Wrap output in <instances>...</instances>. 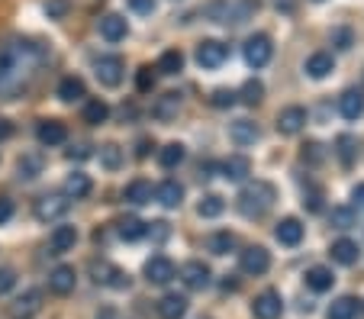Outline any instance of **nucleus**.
I'll use <instances>...</instances> for the list:
<instances>
[{
    "label": "nucleus",
    "instance_id": "ddd939ff",
    "mask_svg": "<svg viewBox=\"0 0 364 319\" xmlns=\"http://www.w3.org/2000/svg\"><path fill=\"white\" fill-rule=\"evenodd\" d=\"M75 284H77V274H75V268H68V264H62V268H55L52 274H48V291L58 293V297L71 293Z\"/></svg>",
    "mask_w": 364,
    "mask_h": 319
},
{
    "label": "nucleus",
    "instance_id": "2f4dec72",
    "mask_svg": "<svg viewBox=\"0 0 364 319\" xmlns=\"http://www.w3.org/2000/svg\"><path fill=\"white\" fill-rule=\"evenodd\" d=\"M332 258H336L338 264H355L358 261V245L351 242V239H338V242L332 245Z\"/></svg>",
    "mask_w": 364,
    "mask_h": 319
},
{
    "label": "nucleus",
    "instance_id": "6e6552de",
    "mask_svg": "<svg viewBox=\"0 0 364 319\" xmlns=\"http://www.w3.org/2000/svg\"><path fill=\"white\" fill-rule=\"evenodd\" d=\"M252 313H255V319H277L284 313L281 293H277V291L258 293V297H255V303H252Z\"/></svg>",
    "mask_w": 364,
    "mask_h": 319
},
{
    "label": "nucleus",
    "instance_id": "a211bd4d",
    "mask_svg": "<svg viewBox=\"0 0 364 319\" xmlns=\"http://www.w3.org/2000/svg\"><path fill=\"white\" fill-rule=\"evenodd\" d=\"M184 313H187V300L181 297V293H165V297L159 300L161 319H184Z\"/></svg>",
    "mask_w": 364,
    "mask_h": 319
},
{
    "label": "nucleus",
    "instance_id": "f03ea898",
    "mask_svg": "<svg viewBox=\"0 0 364 319\" xmlns=\"http://www.w3.org/2000/svg\"><path fill=\"white\" fill-rule=\"evenodd\" d=\"M274 197H277L274 184H268V180H255V184H248V188L239 194V213L248 216V220H258V216H264L271 210Z\"/></svg>",
    "mask_w": 364,
    "mask_h": 319
},
{
    "label": "nucleus",
    "instance_id": "c85d7f7f",
    "mask_svg": "<svg viewBox=\"0 0 364 319\" xmlns=\"http://www.w3.org/2000/svg\"><path fill=\"white\" fill-rule=\"evenodd\" d=\"M332 68H336V62H332L329 52H316V55H309V62H306V75H309V77H316V81H319V77L329 75Z\"/></svg>",
    "mask_w": 364,
    "mask_h": 319
},
{
    "label": "nucleus",
    "instance_id": "4be33fe9",
    "mask_svg": "<svg viewBox=\"0 0 364 319\" xmlns=\"http://www.w3.org/2000/svg\"><path fill=\"white\" fill-rule=\"evenodd\" d=\"M155 197H159L161 207L174 210L181 207V200H184V188H181L178 180H165V184H159V190H155Z\"/></svg>",
    "mask_w": 364,
    "mask_h": 319
},
{
    "label": "nucleus",
    "instance_id": "37998d69",
    "mask_svg": "<svg viewBox=\"0 0 364 319\" xmlns=\"http://www.w3.org/2000/svg\"><path fill=\"white\" fill-rule=\"evenodd\" d=\"M136 84H139V90H151V87H155V71H151L149 65H145V68H139Z\"/></svg>",
    "mask_w": 364,
    "mask_h": 319
},
{
    "label": "nucleus",
    "instance_id": "a19ab883",
    "mask_svg": "<svg viewBox=\"0 0 364 319\" xmlns=\"http://www.w3.org/2000/svg\"><path fill=\"white\" fill-rule=\"evenodd\" d=\"M351 222H355V210H348V207L332 210V226H336V229H348Z\"/></svg>",
    "mask_w": 364,
    "mask_h": 319
},
{
    "label": "nucleus",
    "instance_id": "7c9ffc66",
    "mask_svg": "<svg viewBox=\"0 0 364 319\" xmlns=\"http://www.w3.org/2000/svg\"><path fill=\"white\" fill-rule=\"evenodd\" d=\"M358 316V300L355 297H338L329 306V319H355Z\"/></svg>",
    "mask_w": 364,
    "mask_h": 319
},
{
    "label": "nucleus",
    "instance_id": "423d86ee",
    "mask_svg": "<svg viewBox=\"0 0 364 319\" xmlns=\"http://www.w3.org/2000/svg\"><path fill=\"white\" fill-rule=\"evenodd\" d=\"M90 274H94V281L103 284V287H117V291L129 287V274H123L119 268H113L110 261H94L90 264Z\"/></svg>",
    "mask_w": 364,
    "mask_h": 319
},
{
    "label": "nucleus",
    "instance_id": "cd10ccee",
    "mask_svg": "<svg viewBox=\"0 0 364 319\" xmlns=\"http://www.w3.org/2000/svg\"><path fill=\"white\" fill-rule=\"evenodd\" d=\"M123 197L129 203H136V207H142V203H151V184L145 178H136L129 188L123 190Z\"/></svg>",
    "mask_w": 364,
    "mask_h": 319
},
{
    "label": "nucleus",
    "instance_id": "aec40b11",
    "mask_svg": "<svg viewBox=\"0 0 364 319\" xmlns=\"http://www.w3.org/2000/svg\"><path fill=\"white\" fill-rule=\"evenodd\" d=\"M90 188H94V184H90V178L84 171H75V174L65 178V197H68V200H81V197H87Z\"/></svg>",
    "mask_w": 364,
    "mask_h": 319
},
{
    "label": "nucleus",
    "instance_id": "f257e3e1",
    "mask_svg": "<svg viewBox=\"0 0 364 319\" xmlns=\"http://www.w3.org/2000/svg\"><path fill=\"white\" fill-rule=\"evenodd\" d=\"M46 62V49H39L29 39H14L0 49V97H16L26 81L36 75V68Z\"/></svg>",
    "mask_w": 364,
    "mask_h": 319
},
{
    "label": "nucleus",
    "instance_id": "4c0bfd02",
    "mask_svg": "<svg viewBox=\"0 0 364 319\" xmlns=\"http://www.w3.org/2000/svg\"><path fill=\"white\" fill-rule=\"evenodd\" d=\"M223 197H216V194H206L203 200H200V207H197V213L203 216V220H213V216H220L223 213Z\"/></svg>",
    "mask_w": 364,
    "mask_h": 319
},
{
    "label": "nucleus",
    "instance_id": "864d4df0",
    "mask_svg": "<svg viewBox=\"0 0 364 319\" xmlns=\"http://www.w3.org/2000/svg\"><path fill=\"white\" fill-rule=\"evenodd\" d=\"M303 207H309V210H313V213H316V210L323 207V203H319V194H316V190H313V194H309L306 200H303Z\"/></svg>",
    "mask_w": 364,
    "mask_h": 319
},
{
    "label": "nucleus",
    "instance_id": "412c9836",
    "mask_svg": "<svg viewBox=\"0 0 364 319\" xmlns=\"http://www.w3.org/2000/svg\"><path fill=\"white\" fill-rule=\"evenodd\" d=\"M220 171L226 180H242L248 171H252V161H248L245 155H229V158L220 165Z\"/></svg>",
    "mask_w": 364,
    "mask_h": 319
},
{
    "label": "nucleus",
    "instance_id": "72a5a7b5",
    "mask_svg": "<svg viewBox=\"0 0 364 319\" xmlns=\"http://www.w3.org/2000/svg\"><path fill=\"white\" fill-rule=\"evenodd\" d=\"M107 117H110V107L103 104V100H90V104L84 107V123H90V126L107 123Z\"/></svg>",
    "mask_w": 364,
    "mask_h": 319
},
{
    "label": "nucleus",
    "instance_id": "49530a36",
    "mask_svg": "<svg viewBox=\"0 0 364 319\" xmlns=\"http://www.w3.org/2000/svg\"><path fill=\"white\" fill-rule=\"evenodd\" d=\"M351 146H355V139H351V136H342V139H338V158L345 161V165H351Z\"/></svg>",
    "mask_w": 364,
    "mask_h": 319
},
{
    "label": "nucleus",
    "instance_id": "4468645a",
    "mask_svg": "<svg viewBox=\"0 0 364 319\" xmlns=\"http://www.w3.org/2000/svg\"><path fill=\"white\" fill-rule=\"evenodd\" d=\"M36 136H39L42 146H62V142L68 139V129H65V123H58V119H42V123L36 126Z\"/></svg>",
    "mask_w": 364,
    "mask_h": 319
},
{
    "label": "nucleus",
    "instance_id": "9d476101",
    "mask_svg": "<svg viewBox=\"0 0 364 319\" xmlns=\"http://www.w3.org/2000/svg\"><path fill=\"white\" fill-rule=\"evenodd\" d=\"M145 278H149V284H168L174 278V261L165 255H151L145 261Z\"/></svg>",
    "mask_w": 364,
    "mask_h": 319
},
{
    "label": "nucleus",
    "instance_id": "1a4fd4ad",
    "mask_svg": "<svg viewBox=\"0 0 364 319\" xmlns=\"http://www.w3.org/2000/svg\"><path fill=\"white\" fill-rule=\"evenodd\" d=\"M229 55V45H223V42L216 39H206L197 45V62L203 65V68H220L223 62H226Z\"/></svg>",
    "mask_w": 364,
    "mask_h": 319
},
{
    "label": "nucleus",
    "instance_id": "0eeeda50",
    "mask_svg": "<svg viewBox=\"0 0 364 319\" xmlns=\"http://www.w3.org/2000/svg\"><path fill=\"white\" fill-rule=\"evenodd\" d=\"M239 264H242V271H245V274L258 278V274H264V271L271 268V255H268V249H262V245H252V249L242 252Z\"/></svg>",
    "mask_w": 364,
    "mask_h": 319
},
{
    "label": "nucleus",
    "instance_id": "5701e85b",
    "mask_svg": "<svg viewBox=\"0 0 364 319\" xmlns=\"http://www.w3.org/2000/svg\"><path fill=\"white\" fill-rule=\"evenodd\" d=\"M338 110L345 119H358L364 113V94L361 90H345L342 100H338Z\"/></svg>",
    "mask_w": 364,
    "mask_h": 319
},
{
    "label": "nucleus",
    "instance_id": "20e7f679",
    "mask_svg": "<svg viewBox=\"0 0 364 319\" xmlns=\"http://www.w3.org/2000/svg\"><path fill=\"white\" fill-rule=\"evenodd\" d=\"M71 200L65 194H46L36 200V220L39 222H52V220H62L68 213Z\"/></svg>",
    "mask_w": 364,
    "mask_h": 319
},
{
    "label": "nucleus",
    "instance_id": "39448f33",
    "mask_svg": "<svg viewBox=\"0 0 364 319\" xmlns=\"http://www.w3.org/2000/svg\"><path fill=\"white\" fill-rule=\"evenodd\" d=\"M271 52H274V45H271V39L264 33H255L252 39L245 42V62L252 65V68H264V65L271 62Z\"/></svg>",
    "mask_w": 364,
    "mask_h": 319
},
{
    "label": "nucleus",
    "instance_id": "09e8293b",
    "mask_svg": "<svg viewBox=\"0 0 364 319\" xmlns=\"http://www.w3.org/2000/svg\"><path fill=\"white\" fill-rule=\"evenodd\" d=\"M129 7L136 10V13H151V10H155V0H129Z\"/></svg>",
    "mask_w": 364,
    "mask_h": 319
},
{
    "label": "nucleus",
    "instance_id": "2eb2a0df",
    "mask_svg": "<svg viewBox=\"0 0 364 319\" xmlns=\"http://www.w3.org/2000/svg\"><path fill=\"white\" fill-rule=\"evenodd\" d=\"M97 29H100V36H103L107 42H119V39H126V33H129V26H126V20H123L119 13H107V16H100Z\"/></svg>",
    "mask_w": 364,
    "mask_h": 319
},
{
    "label": "nucleus",
    "instance_id": "473e14b6",
    "mask_svg": "<svg viewBox=\"0 0 364 319\" xmlns=\"http://www.w3.org/2000/svg\"><path fill=\"white\" fill-rule=\"evenodd\" d=\"M181 68H184V55H181L178 49H168V52H161L159 68L155 71H161V75H178Z\"/></svg>",
    "mask_w": 364,
    "mask_h": 319
},
{
    "label": "nucleus",
    "instance_id": "603ef678",
    "mask_svg": "<svg viewBox=\"0 0 364 319\" xmlns=\"http://www.w3.org/2000/svg\"><path fill=\"white\" fill-rule=\"evenodd\" d=\"M351 200H355L358 210H364V184H358V188L351 190Z\"/></svg>",
    "mask_w": 364,
    "mask_h": 319
},
{
    "label": "nucleus",
    "instance_id": "6e6d98bb",
    "mask_svg": "<svg viewBox=\"0 0 364 319\" xmlns=\"http://www.w3.org/2000/svg\"><path fill=\"white\" fill-rule=\"evenodd\" d=\"M10 132H14V126H10L7 119H0V139H7Z\"/></svg>",
    "mask_w": 364,
    "mask_h": 319
},
{
    "label": "nucleus",
    "instance_id": "de8ad7c7",
    "mask_svg": "<svg viewBox=\"0 0 364 319\" xmlns=\"http://www.w3.org/2000/svg\"><path fill=\"white\" fill-rule=\"evenodd\" d=\"M14 216V200L10 197H0V222H7Z\"/></svg>",
    "mask_w": 364,
    "mask_h": 319
},
{
    "label": "nucleus",
    "instance_id": "e433bc0d",
    "mask_svg": "<svg viewBox=\"0 0 364 319\" xmlns=\"http://www.w3.org/2000/svg\"><path fill=\"white\" fill-rule=\"evenodd\" d=\"M16 171H20V178H23V180L39 178V171H42V158H39V155H23L20 165H16Z\"/></svg>",
    "mask_w": 364,
    "mask_h": 319
},
{
    "label": "nucleus",
    "instance_id": "58836bf2",
    "mask_svg": "<svg viewBox=\"0 0 364 319\" xmlns=\"http://www.w3.org/2000/svg\"><path fill=\"white\" fill-rule=\"evenodd\" d=\"M232 249H235L232 232H216V236H210V252H213V255H229Z\"/></svg>",
    "mask_w": 364,
    "mask_h": 319
},
{
    "label": "nucleus",
    "instance_id": "a18cd8bd",
    "mask_svg": "<svg viewBox=\"0 0 364 319\" xmlns=\"http://www.w3.org/2000/svg\"><path fill=\"white\" fill-rule=\"evenodd\" d=\"M210 104L220 107V110H223V107H232L235 104V94H232V90H216L213 97H210Z\"/></svg>",
    "mask_w": 364,
    "mask_h": 319
},
{
    "label": "nucleus",
    "instance_id": "79ce46f5",
    "mask_svg": "<svg viewBox=\"0 0 364 319\" xmlns=\"http://www.w3.org/2000/svg\"><path fill=\"white\" fill-rule=\"evenodd\" d=\"M14 284H16V271L14 268H0V297L14 291Z\"/></svg>",
    "mask_w": 364,
    "mask_h": 319
},
{
    "label": "nucleus",
    "instance_id": "9b49d317",
    "mask_svg": "<svg viewBox=\"0 0 364 319\" xmlns=\"http://www.w3.org/2000/svg\"><path fill=\"white\" fill-rule=\"evenodd\" d=\"M181 104H184V97H181L178 90H168V94H161V97L155 100V107H151V117L161 119V123H171V119L181 113Z\"/></svg>",
    "mask_w": 364,
    "mask_h": 319
},
{
    "label": "nucleus",
    "instance_id": "5fc2aeb1",
    "mask_svg": "<svg viewBox=\"0 0 364 319\" xmlns=\"http://www.w3.org/2000/svg\"><path fill=\"white\" fill-rule=\"evenodd\" d=\"M149 148H151V139H139L136 155H139V158H145V155H149Z\"/></svg>",
    "mask_w": 364,
    "mask_h": 319
},
{
    "label": "nucleus",
    "instance_id": "f8f14e48",
    "mask_svg": "<svg viewBox=\"0 0 364 319\" xmlns=\"http://www.w3.org/2000/svg\"><path fill=\"white\" fill-rule=\"evenodd\" d=\"M42 310V291H26L10 306V319H33Z\"/></svg>",
    "mask_w": 364,
    "mask_h": 319
},
{
    "label": "nucleus",
    "instance_id": "c9c22d12",
    "mask_svg": "<svg viewBox=\"0 0 364 319\" xmlns=\"http://www.w3.org/2000/svg\"><path fill=\"white\" fill-rule=\"evenodd\" d=\"M100 165L110 168V171H117V168L123 165V148H119L117 142H107V146H100Z\"/></svg>",
    "mask_w": 364,
    "mask_h": 319
},
{
    "label": "nucleus",
    "instance_id": "c03bdc74",
    "mask_svg": "<svg viewBox=\"0 0 364 319\" xmlns=\"http://www.w3.org/2000/svg\"><path fill=\"white\" fill-rule=\"evenodd\" d=\"M46 13L52 16V20L65 16V13H68V0H48V4H46Z\"/></svg>",
    "mask_w": 364,
    "mask_h": 319
},
{
    "label": "nucleus",
    "instance_id": "ea45409f",
    "mask_svg": "<svg viewBox=\"0 0 364 319\" xmlns=\"http://www.w3.org/2000/svg\"><path fill=\"white\" fill-rule=\"evenodd\" d=\"M262 97H264V84L262 81H245V87H242V100H245L248 107H255V104H262Z\"/></svg>",
    "mask_w": 364,
    "mask_h": 319
},
{
    "label": "nucleus",
    "instance_id": "4d7b16f0",
    "mask_svg": "<svg viewBox=\"0 0 364 319\" xmlns=\"http://www.w3.org/2000/svg\"><path fill=\"white\" fill-rule=\"evenodd\" d=\"M277 4V10H284V13H290V10H294V0H274Z\"/></svg>",
    "mask_w": 364,
    "mask_h": 319
},
{
    "label": "nucleus",
    "instance_id": "a878e982",
    "mask_svg": "<svg viewBox=\"0 0 364 319\" xmlns=\"http://www.w3.org/2000/svg\"><path fill=\"white\" fill-rule=\"evenodd\" d=\"M332 284H336V278H332V271H329V268H323V264H316V268H309V271H306V287H309V291L326 293Z\"/></svg>",
    "mask_w": 364,
    "mask_h": 319
},
{
    "label": "nucleus",
    "instance_id": "3c124183",
    "mask_svg": "<svg viewBox=\"0 0 364 319\" xmlns=\"http://www.w3.org/2000/svg\"><path fill=\"white\" fill-rule=\"evenodd\" d=\"M68 158H71V161H84V158H90V148H87V146H77V148H71V152H68Z\"/></svg>",
    "mask_w": 364,
    "mask_h": 319
},
{
    "label": "nucleus",
    "instance_id": "f3484780",
    "mask_svg": "<svg viewBox=\"0 0 364 319\" xmlns=\"http://www.w3.org/2000/svg\"><path fill=\"white\" fill-rule=\"evenodd\" d=\"M181 278H184V284L191 287V291H203V287L210 284V268H206L203 261H187L184 268H181Z\"/></svg>",
    "mask_w": 364,
    "mask_h": 319
},
{
    "label": "nucleus",
    "instance_id": "c756f323",
    "mask_svg": "<svg viewBox=\"0 0 364 319\" xmlns=\"http://www.w3.org/2000/svg\"><path fill=\"white\" fill-rule=\"evenodd\" d=\"M145 226H149V222L136 220V216H126V220H119L117 232H119V239H126V242H136V239H142L145 232H149Z\"/></svg>",
    "mask_w": 364,
    "mask_h": 319
},
{
    "label": "nucleus",
    "instance_id": "393cba45",
    "mask_svg": "<svg viewBox=\"0 0 364 319\" xmlns=\"http://www.w3.org/2000/svg\"><path fill=\"white\" fill-rule=\"evenodd\" d=\"M229 132H232V139L239 142V146H255V142H258V136H262V129H258L252 119H235Z\"/></svg>",
    "mask_w": 364,
    "mask_h": 319
},
{
    "label": "nucleus",
    "instance_id": "bb28decb",
    "mask_svg": "<svg viewBox=\"0 0 364 319\" xmlns=\"http://www.w3.org/2000/svg\"><path fill=\"white\" fill-rule=\"evenodd\" d=\"M84 94H87V87H84V81L75 75L62 77V84H58V97H62L65 104H75V100H81Z\"/></svg>",
    "mask_w": 364,
    "mask_h": 319
},
{
    "label": "nucleus",
    "instance_id": "13d9d810",
    "mask_svg": "<svg viewBox=\"0 0 364 319\" xmlns=\"http://www.w3.org/2000/svg\"><path fill=\"white\" fill-rule=\"evenodd\" d=\"M97 319H117V313H113V310H103V313H100V316H97Z\"/></svg>",
    "mask_w": 364,
    "mask_h": 319
},
{
    "label": "nucleus",
    "instance_id": "7ed1b4c3",
    "mask_svg": "<svg viewBox=\"0 0 364 319\" xmlns=\"http://www.w3.org/2000/svg\"><path fill=\"white\" fill-rule=\"evenodd\" d=\"M123 71H126V62L119 55H100L94 62V75L103 87H119L123 81Z\"/></svg>",
    "mask_w": 364,
    "mask_h": 319
},
{
    "label": "nucleus",
    "instance_id": "f704fd0d",
    "mask_svg": "<svg viewBox=\"0 0 364 319\" xmlns=\"http://www.w3.org/2000/svg\"><path fill=\"white\" fill-rule=\"evenodd\" d=\"M181 161H184V146H181V142H168V146L159 152L161 168H174V165H181Z\"/></svg>",
    "mask_w": 364,
    "mask_h": 319
},
{
    "label": "nucleus",
    "instance_id": "8fccbe9b",
    "mask_svg": "<svg viewBox=\"0 0 364 319\" xmlns=\"http://www.w3.org/2000/svg\"><path fill=\"white\" fill-rule=\"evenodd\" d=\"M306 155H309V161H319V158H323V152H319L316 142H309V146H303V158H306Z\"/></svg>",
    "mask_w": 364,
    "mask_h": 319
},
{
    "label": "nucleus",
    "instance_id": "dca6fc26",
    "mask_svg": "<svg viewBox=\"0 0 364 319\" xmlns=\"http://www.w3.org/2000/svg\"><path fill=\"white\" fill-rule=\"evenodd\" d=\"M303 126H306V110H303V107H287V110H281V117H277V132H284V136H294Z\"/></svg>",
    "mask_w": 364,
    "mask_h": 319
},
{
    "label": "nucleus",
    "instance_id": "6ab92c4d",
    "mask_svg": "<svg viewBox=\"0 0 364 319\" xmlns=\"http://www.w3.org/2000/svg\"><path fill=\"white\" fill-rule=\"evenodd\" d=\"M274 236H277V242H281V245H300V239H303L300 220H294V216L281 220V222H277V229H274Z\"/></svg>",
    "mask_w": 364,
    "mask_h": 319
},
{
    "label": "nucleus",
    "instance_id": "b1692460",
    "mask_svg": "<svg viewBox=\"0 0 364 319\" xmlns=\"http://www.w3.org/2000/svg\"><path fill=\"white\" fill-rule=\"evenodd\" d=\"M75 242H77L75 226H58V229L52 232V255H65V252H71Z\"/></svg>",
    "mask_w": 364,
    "mask_h": 319
}]
</instances>
